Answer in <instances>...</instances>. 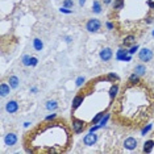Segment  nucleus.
Instances as JSON below:
<instances>
[{"label":"nucleus","mask_w":154,"mask_h":154,"mask_svg":"<svg viewBox=\"0 0 154 154\" xmlns=\"http://www.w3.org/2000/svg\"><path fill=\"white\" fill-rule=\"evenodd\" d=\"M11 88H12L11 86H9V85H7V83L3 82L2 85H0V95H2V97H4V96L8 95V94H9V91H11Z\"/></svg>","instance_id":"obj_14"},{"label":"nucleus","mask_w":154,"mask_h":154,"mask_svg":"<svg viewBox=\"0 0 154 154\" xmlns=\"http://www.w3.org/2000/svg\"><path fill=\"white\" fill-rule=\"evenodd\" d=\"M149 129H150V125H148V127H145V128H143V129H142V134H145V133L148 132Z\"/></svg>","instance_id":"obj_30"},{"label":"nucleus","mask_w":154,"mask_h":154,"mask_svg":"<svg viewBox=\"0 0 154 154\" xmlns=\"http://www.w3.org/2000/svg\"><path fill=\"white\" fill-rule=\"evenodd\" d=\"M116 58L119 59V61H127V62H129V61H131V54H129V50L120 49V50L117 51Z\"/></svg>","instance_id":"obj_11"},{"label":"nucleus","mask_w":154,"mask_h":154,"mask_svg":"<svg viewBox=\"0 0 154 154\" xmlns=\"http://www.w3.org/2000/svg\"><path fill=\"white\" fill-rule=\"evenodd\" d=\"M96 141H97V134H95L94 132H90L88 134H87L86 137L83 138V142H85V145H87V146L95 145Z\"/></svg>","instance_id":"obj_6"},{"label":"nucleus","mask_w":154,"mask_h":154,"mask_svg":"<svg viewBox=\"0 0 154 154\" xmlns=\"http://www.w3.org/2000/svg\"><path fill=\"white\" fill-rule=\"evenodd\" d=\"M33 48H34V50L41 51V50L44 49V44H42V41H41L40 38H34V40H33Z\"/></svg>","instance_id":"obj_17"},{"label":"nucleus","mask_w":154,"mask_h":154,"mask_svg":"<svg viewBox=\"0 0 154 154\" xmlns=\"http://www.w3.org/2000/svg\"><path fill=\"white\" fill-rule=\"evenodd\" d=\"M70 131L61 121L38 125L25 137V146L29 153H63L70 146Z\"/></svg>","instance_id":"obj_2"},{"label":"nucleus","mask_w":154,"mask_h":154,"mask_svg":"<svg viewBox=\"0 0 154 154\" xmlns=\"http://www.w3.org/2000/svg\"><path fill=\"white\" fill-rule=\"evenodd\" d=\"M124 146H125V149H128V150L136 149L137 148V140L133 138V137H129L124 141Z\"/></svg>","instance_id":"obj_12"},{"label":"nucleus","mask_w":154,"mask_h":154,"mask_svg":"<svg viewBox=\"0 0 154 154\" xmlns=\"http://www.w3.org/2000/svg\"><path fill=\"white\" fill-rule=\"evenodd\" d=\"M86 29L88 30V32H91V33H96V32H99V30L101 29V23L97 19H91L86 24Z\"/></svg>","instance_id":"obj_4"},{"label":"nucleus","mask_w":154,"mask_h":154,"mask_svg":"<svg viewBox=\"0 0 154 154\" xmlns=\"http://www.w3.org/2000/svg\"><path fill=\"white\" fill-rule=\"evenodd\" d=\"M55 117H57V115H55V113H54V115H50V116L46 117V121H53Z\"/></svg>","instance_id":"obj_26"},{"label":"nucleus","mask_w":154,"mask_h":154,"mask_svg":"<svg viewBox=\"0 0 154 154\" xmlns=\"http://www.w3.org/2000/svg\"><path fill=\"white\" fill-rule=\"evenodd\" d=\"M8 85L12 87V88H17L20 85V82H19V78H17L16 75H11L8 78Z\"/></svg>","instance_id":"obj_15"},{"label":"nucleus","mask_w":154,"mask_h":154,"mask_svg":"<svg viewBox=\"0 0 154 154\" xmlns=\"http://www.w3.org/2000/svg\"><path fill=\"white\" fill-rule=\"evenodd\" d=\"M17 142V136L16 133H8L4 137V143L7 146H15Z\"/></svg>","instance_id":"obj_9"},{"label":"nucleus","mask_w":154,"mask_h":154,"mask_svg":"<svg viewBox=\"0 0 154 154\" xmlns=\"http://www.w3.org/2000/svg\"><path fill=\"white\" fill-rule=\"evenodd\" d=\"M71 124H72V132L76 133V134H79V133H82L86 129L87 122L83 120V119H78V117L74 116V117H72Z\"/></svg>","instance_id":"obj_3"},{"label":"nucleus","mask_w":154,"mask_h":154,"mask_svg":"<svg viewBox=\"0 0 154 154\" xmlns=\"http://www.w3.org/2000/svg\"><path fill=\"white\" fill-rule=\"evenodd\" d=\"M148 5L150 9H154V0H148Z\"/></svg>","instance_id":"obj_27"},{"label":"nucleus","mask_w":154,"mask_h":154,"mask_svg":"<svg viewBox=\"0 0 154 154\" xmlns=\"http://www.w3.org/2000/svg\"><path fill=\"white\" fill-rule=\"evenodd\" d=\"M136 42V36L134 34H128V36H125L124 37V40H122V45H124L125 48H129L131 45H133Z\"/></svg>","instance_id":"obj_13"},{"label":"nucleus","mask_w":154,"mask_h":154,"mask_svg":"<svg viewBox=\"0 0 154 154\" xmlns=\"http://www.w3.org/2000/svg\"><path fill=\"white\" fill-rule=\"evenodd\" d=\"M137 49H138V46H137V45H136V46H132V49H131V50H129V54H134Z\"/></svg>","instance_id":"obj_28"},{"label":"nucleus","mask_w":154,"mask_h":154,"mask_svg":"<svg viewBox=\"0 0 154 154\" xmlns=\"http://www.w3.org/2000/svg\"><path fill=\"white\" fill-rule=\"evenodd\" d=\"M72 5H74V0H63L65 8H72Z\"/></svg>","instance_id":"obj_23"},{"label":"nucleus","mask_w":154,"mask_h":154,"mask_svg":"<svg viewBox=\"0 0 154 154\" xmlns=\"http://www.w3.org/2000/svg\"><path fill=\"white\" fill-rule=\"evenodd\" d=\"M5 111L11 115L16 113V112L19 111V103H17L16 100H9L8 103L5 104Z\"/></svg>","instance_id":"obj_7"},{"label":"nucleus","mask_w":154,"mask_h":154,"mask_svg":"<svg viewBox=\"0 0 154 154\" xmlns=\"http://www.w3.org/2000/svg\"><path fill=\"white\" fill-rule=\"evenodd\" d=\"M100 59L101 61H104V62H108L109 59L112 58V55H113V53H112V49L111 48H104V49H101V51H100Z\"/></svg>","instance_id":"obj_8"},{"label":"nucleus","mask_w":154,"mask_h":154,"mask_svg":"<svg viewBox=\"0 0 154 154\" xmlns=\"http://www.w3.org/2000/svg\"><path fill=\"white\" fill-rule=\"evenodd\" d=\"M29 125H30V122H28V121H26V122H25V124H24V127H25V128H26V127H29Z\"/></svg>","instance_id":"obj_33"},{"label":"nucleus","mask_w":154,"mask_h":154,"mask_svg":"<svg viewBox=\"0 0 154 154\" xmlns=\"http://www.w3.org/2000/svg\"><path fill=\"white\" fill-rule=\"evenodd\" d=\"M85 82H86V79L83 78V76H79V78L76 79V86H78V87H80V86H82V85H83V83H85Z\"/></svg>","instance_id":"obj_25"},{"label":"nucleus","mask_w":154,"mask_h":154,"mask_svg":"<svg viewBox=\"0 0 154 154\" xmlns=\"http://www.w3.org/2000/svg\"><path fill=\"white\" fill-rule=\"evenodd\" d=\"M85 3H86V0H79V4L80 5H85Z\"/></svg>","instance_id":"obj_32"},{"label":"nucleus","mask_w":154,"mask_h":154,"mask_svg":"<svg viewBox=\"0 0 154 154\" xmlns=\"http://www.w3.org/2000/svg\"><path fill=\"white\" fill-rule=\"evenodd\" d=\"M152 34H153V37H154V29H153V32H152Z\"/></svg>","instance_id":"obj_34"},{"label":"nucleus","mask_w":154,"mask_h":154,"mask_svg":"<svg viewBox=\"0 0 154 154\" xmlns=\"http://www.w3.org/2000/svg\"><path fill=\"white\" fill-rule=\"evenodd\" d=\"M111 2H112V0H103V4H104V5H108Z\"/></svg>","instance_id":"obj_31"},{"label":"nucleus","mask_w":154,"mask_h":154,"mask_svg":"<svg viewBox=\"0 0 154 154\" xmlns=\"http://www.w3.org/2000/svg\"><path fill=\"white\" fill-rule=\"evenodd\" d=\"M138 58H140V61H142V62H149V61H152V58H153V51L150 50V49H148V48H143V49H141V50H140Z\"/></svg>","instance_id":"obj_5"},{"label":"nucleus","mask_w":154,"mask_h":154,"mask_svg":"<svg viewBox=\"0 0 154 154\" xmlns=\"http://www.w3.org/2000/svg\"><path fill=\"white\" fill-rule=\"evenodd\" d=\"M154 95L141 80L128 82L113 107V121L129 128H141L152 116Z\"/></svg>","instance_id":"obj_1"},{"label":"nucleus","mask_w":154,"mask_h":154,"mask_svg":"<svg viewBox=\"0 0 154 154\" xmlns=\"http://www.w3.org/2000/svg\"><path fill=\"white\" fill-rule=\"evenodd\" d=\"M145 71H146V67H145L143 65H136V67H134V72H136L137 75L141 76V75L145 74Z\"/></svg>","instance_id":"obj_21"},{"label":"nucleus","mask_w":154,"mask_h":154,"mask_svg":"<svg viewBox=\"0 0 154 154\" xmlns=\"http://www.w3.org/2000/svg\"><path fill=\"white\" fill-rule=\"evenodd\" d=\"M58 108V103L55 100H49L46 103V109L48 111H55Z\"/></svg>","instance_id":"obj_20"},{"label":"nucleus","mask_w":154,"mask_h":154,"mask_svg":"<svg viewBox=\"0 0 154 154\" xmlns=\"http://www.w3.org/2000/svg\"><path fill=\"white\" fill-rule=\"evenodd\" d=\"M107 78H108V80H111L112 83L115 82V80H119V76L116 75V74H108V75H106Z\"/></svg>","instance_id":"obj_24"},{"label":"nucleus","mask_w":154,"mask_h":154,"mask_svg":"<svg viewBox=\"0 0 154 154\" xmlns=\"http://www.w3.org/2000/svg\"><path fill=\"white\" fill-rule=\"evenodd\" d=\"M124 8V0H115L113 3V11L115 12H120Z\"/></svg>","instance_id":"obj_18"},{"label":"nucleus","mask_w":154,"mask_h":154,"mask_svg":"<svg viewBox=\"0 0 154 154\" xmlns=\"http://www.w3.org/2000/svg\"><path fill=\"white\" fill-rule=\"evenodd\" d=\"M92 12L94 13H100L101 12V4L97 0H95V2L92 3Z\"/></svg>","instance_id":"obj_22"},{"label":"nucleus","mask_w":154,"mask_h":154,"mask_svg":"<svg viewBox=\"0 0 154 154\" xmlns=\"http://www.w3.org/2000/svg\"><path fill=\"white\" fill-rule=\"evenodd\" d=\"M153 148H154V141H153V140H149V141H146L145 145H143V152H145V153H150Z\"/></svg>","instance_id":"obj_19"},{"label":"nucleus","mask_w":154,"mask_h":154,"mask_svg":"<svg viewBox=\"0 0 154 154\" xmlns=\"http://www.w3.org/2000/svg\"><path fill=\"white\" fill-rule=\"evenodd\" d=\"M61 12H63V13H71L72 11H71V9H66L65 7H63V8H61Z\"/></svg>","instance_id":"obj_29"},{"label":"nucleus","mask_w":154,"mask_h":154,"mask_svg":"<svg viewBox=\"0 0 154 154\" xmlns=\"http://www.w3.org/2000/svg\"><path fill=\"white\" fill-rule=\"evenodd\" d=\"M37 61H38L37 58L30 57L29 54H25V55L23 57V59H21V62H23L24 66H36V65H37Z\"/></svg>","instance_id":"obj_10"},{"label":"nucleus","mask_w":154,"mask_h":154,"mask_svg":"<svg viewBox=\"0 0 154 154\" xmlns=\"http://www.w3.org/2000/svg\"><path fill=\"white\" fill-rule=\"evenodd\" d=\"M119 92V86L115 85V83H111V88H109V97L111 99H115Z\"/></svg>","instance_id":"obj_16"}]
</instances>
